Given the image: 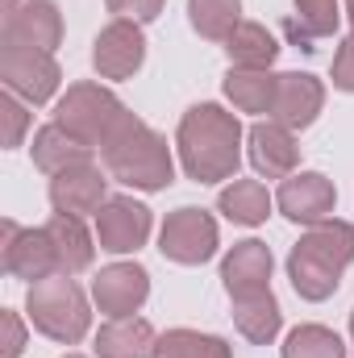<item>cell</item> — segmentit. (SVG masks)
I'll use <instances>...</instances> for the list:
<instances>
[{
	"mask_svg": "<svg viewBox=\"0 0 354 358\" xmlns=\"http://www.w3.org/2000/svg\"><path fill=\"white\" fill-rule=\"evenodd\" d=\"M354 263V225L351 221H317L300 234L288 255V279L304 300H330L342 283V271Z\"/></svg>",
	"mask_w": 354,
	"mask_h": 358,
	"instance_id": "cell-2",
	"label": "cell"
},
{
	"mask_svg": "<svg viewBox=\"0 0 354 358\" xmlns=\"http://www.w3.org/2000/svg\"><path fill=\"white\" fill-rule=\"evenodd\" d=\"M67 358H80V355H67Z\"/></svg>",
	"mask_w": 354,
	"mask_h": 358,
	"instance_id": "cell-36",
	"label": "cell"
},
{
	"mask_svg": "<svg viewBox=\"0 0 354 358\" xmlns=\"http://www.w3.org/2000/svg\"><path fill=\"white\" fill-rule=\"evenodd\" d=\"M104 155V171L138 192H163L176 179V159L163 134H155L142 117H125V125L113 134V142L100 150Z\"/></svg>",
	"mask_w": 354,
	"mask_h": 358,
	"instance_id": "cell-3",
	"label": "cell"
},
{
	"mask_svg": "<svg viewBox=\"0 0 354 358\" xmlns=\"http://www.w3.org/2000/svg\"><path fill=\"white\" fill-rule=\"evenodd\" d=\"M334 88L354 92V29L342 38L338 55H334Z\"/></svg>",
	"mask_w": 354,
	"mask_h": 358,
	"instance_id": "cell-32",
	"label": "cell"
},
{
	"mask_svg": "<svg viewBox=\"0 0 354 358\" xmlns=\"http://www.w3.org/2000/svg\"><path fill=\"white\" fill-rule=\"evenodd\" d=\"M46 234H50V242H55V250H59V271H63V275H80V271L92 267L96 246H92V234L84 229V217L55 213V217L46 221Z\"/></svg>",
	"mask_w": 354,
	"mask_h": 358,
	"instance_id": "cell-23",
	"label": "cell"
},
{
	"mask_svg": "<svg viewBox=\"0 0 354 358\" xmlns=\"http://www.w3.org/2000/svg\"><path fill=\"white\" fill-rule=\"evenodd\" d=\"M155 329L142 317H108L96 329V358H155Z\"/></svg>",
	"mask_w": 354,
	"mask_h": 358,
	"instance_id": "cell-18",
	"label": "cell"
},
{
	"mask_svg": "<svg viewBox=\"0 0 354 358\" xmlns=\"http://www.w3.org/2000/svg\"><path fill=\"white\" fill-rule=\"evenodd\" d=\"M325 104V84L309 71H283L279 76V88H275V108H271V121L288 125L292 134L296 129H309L317 121Z\"/></svg>",
	"mask_w": 354,
	"mask_h": 358,
	"instance_id": "cell-16",
	"label": "cell"
},
{
	"mask_svg": "<svg viewBox=\"0 0 354 358\" xmlns=\"http://www.w3.org/2000/svg\"><path fill=\"white\" fill-rule=\"evenodd\" d=\"M246 155H250V167L267 179H288L296 176L300 167V146H296V134L279 121H255L250 134H246Z\"/></svg>",
	"mask_w": 354,
	"mask_h": 358,
	"instance_id": "cell-13",
	"label": "cell"
},
{
	"mask_svg": "<svg viewBox=\"0 0 354 358\" xmlns=\"http://www.w3.org/2000/svg\"><path fill=\"white\" fill-rule=\"evenodd\" d=\"M275 204H279V213L288 221L317 225V221H330L334 217L338 192H334V179H325L321 171H296V176H288L279 183Z\"/></svg>",
	"mask_w": 354,
	"mask_h": 358,
	"instance_id": "cell-10",
	"label": "cell"
},
{
	"mask_svg": "<svg viewBox=\"0 0 354 358\" xmlns=\"http://www.w3.org/2000/svg\"><path fill=\"white\" fill-rule=\"evenodd\" d=\"M0 329H4V338H0V358H21V350H25V325H21V317H17L13 308L0 313Z\"/></svg>",
	"mask_w": 354,
	"mask_h": 358,
	"instance_id": "cell-31",
	"label": "cell"
},
{
	"mask_svg": "<svg viewBox=\"0 0 354 358\" xmlns=\"http://www.w3.org/2000/svg\"><path fill=\"white\" fill-rule=\"evenodd\" d=\"M25 313H29V325L38 334H46L50 342H59V346L84 342L92 329L88 296L80 292V283L71 275H50L42 283H29Z\"/></svg>",
	"mask_w": 354,
	"mask_h": 358,
	"instance_id": "cell-4",
	"label": "cell"
},
{
	"mask_svg": "<svg viewBox=\"0 0 354 358\" xmlns=\"http://www.w3.org/2000/svg\"><path fill=\"white\" fill-rule=\"evenodd\" d=\"M271 250L259 238H246V242H234V250L221 259V279H225V292L229 296H246V292H263L271 287Z\"/></svg>",
	"mask_w": 354,
	"mask_h": 358,
	"instance_id": "cell-17",
	"label": "cell"
},
{
	"mask_svg": "<svg viewBox=\"0 0 354 358\" xmlns=\"http://www.w3.org/2000/svg\"><path fill=\"white\" fill-rule=\"evenodd\" d=\"M63 42V17L55 0H21L13 13H4V46H34L50 50Z\"/></svg>",
	"mask_w": 354,
	"mask_h": 358,
	"instance_id": "cell-14",
	"label": "cell"
},
{
	"mask_svg": "<svg viewBox=\"0 0 354 358\" xmlns=\"http://www.w3.org/2000/svg\"><path fill=\"white\" fill-rule=\"evenodd\" d=\"M150 238V208L134 196H108L96 213V242L108 255H134Z\"/></svg>",
	"mask_w": 354,
	"mask_h": 358,
	"instance_id": "cell-9",
	"label": "cell"
},
{
	"mask_svg": "<svg viewBox=\"0 0 354 358\" xmlns=\"http://www.w3.org/2000/svg\"><path fill=\"white\" fill-rule=\"evenodd\" d=\"M275 88H279V76H271V67H229V76H225V96L238 113L271 117Z\"/></svg>",
	"mask_w": 354,
	"mask_h": 358,
	"instance_id": "cell-22",
	"label": "cell"
},
{
	"mask_svg": "<svg viewBox=\"0 0 354 358\" xmlns=\"http://www.w3.org/2000/svg\"><path fill=\"white\" fill-rule=\"evenodd\" d=\"M17 4H21V0H4V4H0V13H13Z\"/></svg>",
	"mask_w": 354,
	"mask_h": 358,
	"instance_id": "cell-33",
	"label": "cell"
},
{
	"mask_svg": "<svg viewBox=\"0 0 354 358\" xmlns=\"http://www.w3.org/2000/svg\"><path fill=\"white\" fill-rule=\"evenodd\" d=\"M342 25V4L338 0H292V17L283 21V34L292 46L313 50V42L334 38Z\"/></svg>",
	"mask_w": 354,
	"mask_h": 358,
	"instance_id": "cell-19",
	"label": "cell"
},
{
	"mask_svg": "<svg viewBox=\"0 0 354 358\" xmlns=\"http://www.w3.org/2000/svg\"><path fill=\"white\" fill-rule=\"evenodd\" d=\"M225 55L234 67H271L279 55V42L271 38V29L259 21H242L229 38H225Z\"/></svg>",
	"mask_w": 354,
	"mask_h": 358,
	"instance_id": "cell-25",
	"label": "cell"
},
{
	"mask_svg": "<svg viewBox=\"0 0 354 358\" xmlns=\"http://www.w3.org/2000/svg\"><path fill=\"white\" fill-rule=\"evenodd\" d=\"M0 117H4V146H8V150L21 146V138H25V129H29V104H25L21 96L4 92V96H0Z\"/></svg>",
	"mask_w": 354,
	"mask_h": 358,
	"instance_id": "cell-29",
	"label": "cell"
},
{
	"mask_svg": "<svg viewBox=\"0 0 354 358\" xmlns=\"http://www.w3.org/2000/svg\"><path fill=\"white\" fill-rule=\"evenodd\" d=\"M0 263L13 279H29V283H42L50 275H63L59 271V250L42 229H21L17 221H0Z\"/></svg>",
	"mask_w": 354,
	"mask_h": 358,
	"instance_id": "cell-7",
	"label": "cell"
},
{
	"mask_svg": "<svg viewBox=\"0 0 354 358\" xmlns=\"http://www.w3.org/2000/svg\"><path fill=\"white\" fill-rule=\"evenodd\" d=\"M271 204L275 196L267 192L259 179H234L229 187H221L217 196V208L234 221V225H263L271 217Z\"/></svg>",
	"mask_w": 354,
	"mask_h": 358,
	"instance_id": "cell-24",
	"label": "cell"
},
{
	"mask_svg": "<svg viewBox=\"0 0 354 358\" xmlns=\"http://www.w3.org/2000/svg\"><path fill=\"white\" fill-rule=\"evenodd\" d=\"M192 29L208 42H225L242 25V0H187Z\"/></svg>",
	"mask_w": 354,
	"mask_h": 358,
	"instance_id": "cell-26",
	"label": "cell"
},
{
	"mask_svg": "<svg viewBox=\"0 0 354 358\" xmlns=\"http://www.w3.org/2000/svg\"><path fill=\"white\" fill-rule=\"evenodd\" d=\"M179 163L196 183H221L238 176L242 163V121L221 104H192L176 129Z\"/></svg>",
	"mask_w": 354,
	"mask_h": 358,
	"instance_id": "cell-1",
	"label": "cell"
},
{
	"mask_svg": "<svg viewBox=\"0 0 354 358\" xmlns=\"http://www.w3.org/2000/svg\"><path fill=\"white\" fill-rule=\"evenodd\" d=\"M29 155H34V167H38L42 176H59V171H67V167L92 163V146H84L80 138H71L59 121H50V125H42V129L34 134Z\"/></svg>",
	"mask_w": 354,
	"mask_h": 358,
	"instance_id": "cell-21",
	"label": "cell"
},
{
	"mask_svg": "<svg viewBox=\"0 0 354 358\" xmlns=\"http://www.w3.org/2000/svg\"><path fill=\"white\" fill-rule=\"evenodd\" d=\"M0 80H4V92L21 96L25 104H46L63 84V71L50 50L0 46Z\"/></svg>",
	"mask_w": 354,
	"mask_h": 358,
	"instance_id": "cell-6",
	"label": "cell"
},
{
	"mask_svg": "<svg viewBox=\"0 0 354 358\" xmlns=\"http://www.w3.org/2000/svg\"><path fill=\"white\" fill-rule=\"evenodd\" d=\"M92 63L104 80H129L142 63H146V34L138 21H108L100 34H96V50H92Z\"/></svg>",
	"mask_w": 354,
	"mask_h": 358,
	"instance_id": "cell-11",
	"label": "cell"
},
{
	"mask_svg": "<svg viewBox=\"0 0 354 358\" xmlns=\"http://www.w3.org/2000/svg\"><path fill=\"white\" fill-rule=\"evenodd\" d=\"M125 117H129V108L100 84H71L55 104V121L92 150H104L113 142V134L125 125Z\"/></svg>",
	"mask_w": 354,
	"mask_h": 358,
	"instance_id": "cell-5",
	"label": "cell"
},
{
	"mask_svg": "<svg viewBox=\"0 0 354 358\" xmlns=\"http://www.w3.org/2000/svg\"><path fill=\"white\" fill-rule=\"evenodd\" d=\"M221 238H217V221L204 208H176L163 229H159V250L163 259H171L179 267H200L217 255Z\"/></svg>",
	"mask_w": 354,
	"mask_h": 358,
	"instance_id": "cell-8",
	"label": "cell"
},
{
	"mask_svg": "<svg viewBox=\"0 0 354 358\" xmlns=\"http://www.w3.org/2000/svg\"><path fill=\"white\" fill-rule=\"evenodd\" d=\"M155 358H234L229 342L200 329H167L155 342Z\"/></svg>",
	"mask_w": 354,
	"mask_h": 358,
	"instance_id": "cell-27",
	"label": "cell"
},
{
	"mask_svg": "<svg viewBox=\"0 0 354 358\" xmlns=\"http://www.w3.org/2000/svg\"><path fill=\"white\" fill-rule=\"evenodd\" d=\"M108 200V179L100 176V167L80 163V167H67L59 176H50V204L55 213H67V217H96Z\"/></svg>",
	"mask_w": 354,
	"mask_h": 358,
	"instance_id": "cell-15",
	"label": "cell"
},
{
	"mask_svg": "<svg viewBox=\"0 0 354 358\" xmlns=\"http://www.w3.org/2000/svg\"><path fill=\"white\" fill-rule=\"evenodd\" d=\"M283 358H346V342L325 325H296L283 342Z\"/></svg>",
	"mask_w": 354,
	"mask_h": 358,
	"instance_id": "cell-28",
	"label": "cell"
},
{
	"mask_svg": "<svg viewBox=\"0 0 354 358\" xmlns=\"http://www.w3.org/2000/svg\"><path fill=\"white\" fill-rule=\"evenodd\" d=\"M234 300V325L246 342L255 346H267L279 338V325H283V313H279V300L275 292L263 287V292H246V296H229Z\"/></svg>",
	"mask_w": 354,
	"mask_h": 358,
	"instance_id": "cell-20",
	"label": "cell"
},
{
	"mask_svg": "<svg viewBox=\"0 0 354 358\" xmlns=\"http://www.w3.org/2000/svg\"><path fill=\"white\" fill-rule=\"evenodd\" d=\"M150 296V275L138 263H113L92 279V300L104 317H134Z\"/></svg>",
	"mask_w": 354,
	"mask_h": 358,
	"instance_id": "cell-12",
	"label": "cell"
},
{
	"mask_svg": "<svg viewBox=\"0 0 354 358\" xmlns=\"http://www.w3.org/2000/svg\"><path fill=\"white\" fill-rule=\"evenodd\" d=\"M346 13H351V21H354V0H346Z\"/></svg>",
	"mask_w": 354,
	"mask_h": 358,
	"instance_id": "cell-34",
	"label": "cell"
},
{
	"mask_svg": "<svg viewBox=\"0 0 354 358\" xmlns=\"http://www.w3.org/2000/svg\"><path fill=\"white\" fill-rule=\"evenodd\" d=\"M163 4H167V0H108V13H113L117 21H138V25H146V21H155V17L163 13Z\"/></svg>",
	"mask_w": 354,
	"mask_h": 358,
	"instance_id": "cell-30",
	"label": "cell"
},
{
	"mask_svg": "<svg viewBox=\"0 0 354 358\" xmlns=\"http://www.w3.org/2000/svg\"><path fill=\"white\" fill-rule=\"evenodd\" d=\"M351 338H354V313H351Z\"/></svg>",
	"mask_w": 354,
	"mask_h": 358,
	"instance_id": "cell-35",
	"label": "cell"
}]
</instances>
